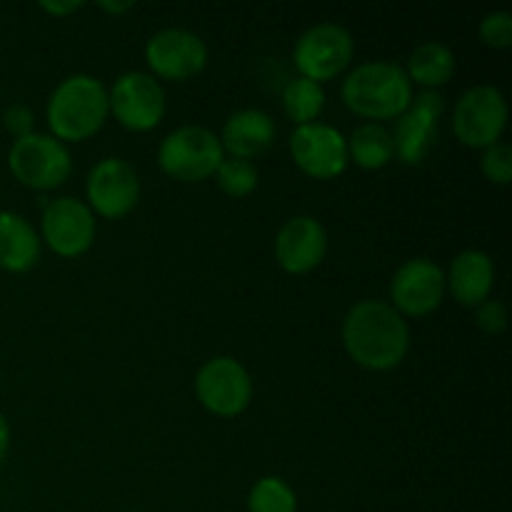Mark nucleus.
Segmentation results:
<instances>
[{"instance_id": "nucleus-1", "label": "nucleus", "mask_w": 512, "mask_h": 512, "mask_svg": "<svg viewBox=\"0 0 512 512\" xmlns=\"http://www.w3.org/2000/svg\"><path fill=\"white\" fill-rule=\"evenodd\" d=\"M345 353L360 368L388 373L410 350V325L385 300H360L343 320Z\"/></svg>"}, {"instance_id": "nucleus-2", "label": "nucleus", "mask_w": 512, "mask_h": 512, "mask_svg": "<svg viewBox=\"0 0 512 512\" xmlns=\"http://www.w3.org/2000/svg\"><path fill=\"white\" fill-rule=\"evenodd\" d=\"M343 103L368 123L398 120L413 103V83L400 65L373 60L350 70L343 80Z\"/></svg>"}, {"instance_id": "nucleus-3", "label": "nucleus", "mask_w": 512, "mask_h": 512, "mask_svg": "<svg viewBox=\"0 0 512 512\" xmlns=\"http://www.w3.org/2000/svg\"><path fill=\"white\" fill-rule=\"evenodd\" d=\"M110 115L108 88L93 75H70L50 93L45 118L60 143H83L93 138Z\"/></svg>"}, {"instance_id": "nucleus-4", "label": "nucleus", "mask_w": 512, "mask_h": 512, "mask_svg": "<svg viewBox=\"0 0 512 512\" xmlns=\"http://www.w3.org/2000/svg\"><path fill=\"white\" fill-rule=\"evenodd\" d=\"M225 160L220 138L203 125H180L163 138L158 148V165L178 183H203L213 178Z\"/></svg>"}, {"instance_id": "nucleus-5", "label": "nucleus", "mask_w": 512, "mask_h": 512, "mask_svg": "<svg viewBox=\"0 0 512 512\" xmlns=\"http://www.w3.org/2000/svg\"><path fill=\"white\" fill-rule=\"evenodd\" d=\"M8 168L20 185L30 190H55L73 173V158L68 145L53 135L30 133L13 140L8 153Z\"/></svg>"}, {"instance_id": "nucleus-6", "label": "nucleus", "mask_w": 512, "mask_h": 512, "mask_svg": "<svg viewBox=\"0 0 512 512\" xmlns=\"http://www.w3.org/2000/svg\"><path fill=\"white\" fill-rule=\"evenodd\" d=\"M508 100L493 85L468 88L453 110V133L465 148L488 150L508 128Z\"/></svg>"}, {"instance_id": "nucleus-7", "label": "nucleus", "mask_w": 512, "mask_h": 512, "mask_svg": "<svg viewBox=\"0 0 512 512\" xmlns=\"http://www.w3.org/2000/svg\"><path fill=\"white\" fill-rule=\"evenodd\" d=\"M355 55V40L348 28L338 23H318L305 30L293 48V63L300 78L323 85L348 70Z\"/></svg>"}, {"instance_id": "nucleus-8", "label": "nucleus", "mask_w": 512, "mask_h": 512, "mask_svg": "<svg viewBox=\"0 0 512 512\" xmlns=\"http://www.w3.org/2000/svg\"><path fill=\"white\" fill-rule=\"evenodd\" d=\"M195 395L200 405L215 418H238L253 400V380L245 365L220 355L208 360L195 375Z\"/></svg>"}, {"instance_id": "nucleus-9", "label": "nucleus", "mask_w": 512, "mask_h": 512, "mask_svg": "<svg viewBox=\"0 0 512 512\" xmlns=\"http://www.w3.org/2000/svg\"><path fill=\"white\" fill-rule=\"evenodd\" d=\"M108 105L113 118L133 133H148L165 118V90L150 73L130 70L108 90Z\"/></svg>"}, {"instance_id": "nucleus-10", "label": "nucleus", "mask_w": 512, "mask_h": 512, "mask_svg": "<svg viewBox=\"0 0 512 512\" xmlns=\"http://www.w3.org/2000/svg\"><path fill=\"white\" fill-rule=\"evenodd\" d=\"M145 63L153 70V78L183 83L205 70L208 45L193 30L165 28L145 43Z\"/></svg>"}, {"instance_id": "nucleus-11", "label": "nucleus", "mask_w": 512, "mask_h": 512, "mask_svg": "<svg viewBox=\"0 0 512 512\" xmlns=\"http://www.w3.org/2000/svg\"><path fill=\"white\" fill-rule=\"evenodd\" d=\"M85 198L93 215L105 220H120L140 200L138 170L123 158H103L85 180Z\"/></svg>"}, {"instance_id": "nucleus-12", "label": "nucleus", "mask_w": 512, "mask_h": 512, "mask_svg": "<svg viewBox=\"0 0 512 512\" xmlns=\"http://www.w3.org/2000/svg\"><path fill=\"white\" fill-rule=\"evenodd\" d=\"M290 155L300 173L313 180H335L348 168V143L338 128L325 123L300 125L290 135Z\"/></svg>"}, {"instance_id": "nucleus-13", "label": "nucleus", "mask_w": 512, "mask_h": 512, "mask_svg": "<svg viewBox=\"0 0 512 512\" xmlns=\"http://www.w3.org/2000/svg\"><path fill=\"white\" fill-rule=\"evenodd\" d=\"M43 240L60 258H80L88 253L95 243V215L83 200L58 198L50 200L43 210Z\"/></svg>"}, {"instance_id": "nucleus-14", "label": "nucleus", "mask_w": 512, "mask_h": 512, "mask_svg": "<svg viewBox=\"0 0 512 512\" xmlns=\"http://www.w3.org/2000/svg\"><path fill=\"white\" fill-rule=\"evenodd\" d=\"M445 113V98L438 90H423L415 95L410 108L395 120L390 130L395 155L405 165H420L438 140V125Z\"/></svg>"}, {"instance_id": "nucleus-15", "label": "nucleus", "mask_w": 512, "mask_h": 512, "mask_svg": "<svg viewBox=\"0 0 512 512\" xmlns=\"http://www.w3.org/2000/svg\"><path fill=\"white\" fill-rule=\"evenodd\" d=\"M445 293V273L428 258L408 260L390 280V305L403 318H425L440 308Z\"/></svg>"}, {"instance_id": "nucleus-16", "label": "nucleus", "mask_w": 512, "mask_h": 512, "mask_svg": "<svg viewBox=\"0 0 512 512\" xmlns=\"http://www.w3.org/2000/svg\"><path fill=\"white\" fill-rule=\"evenodd\" d=\"M275 260L290 275H308L328 255V230L318 218L295 215L275 235Z\"/></svg>"}, {"instance_id": "nucleus-17", "label": "nucleus", "mask_w": 512, "mask_h": 512, "mask_svg": "<svg viewBox=\"0 0 512 512\" xmlns=\"http://www.w3.org/2000/svg\"><path fill=\"white\" fill-rule=\"evenodd\" d=\"M495 265L493 258L483 250H463L455 255L445 275V290L465 308H478L493 295Z\"/></svg>"}, {"instance_id": "nucleus-18", "label": "nucleus", "mask_w": 512, "mask_h": 512, "mask_svg": "<svg viewBox=\"0 0 512 512\" xmlns=\"http://www.w3.org/2000/svg\"><path fill=\"white\" fill-rule=\"evenodd\" d=\"M275 140V123L265 110L243 108L230 115L223 125L220 145L228 158L253 160L263 155Z\"/></svg>"}, {"instance_id": "nucleus-19", "label": "nucleus", "mask_w": 512, "mask_h": 512, "mask_svg": "<svg viewBox=\"0 0 512 512\" xmlns=\"http://www.w3.org/2000/svg\"><path fill=\"white\" fill-rule=\"evenodd\" d=\"M40 260V238L18 213L0 210V270L28 273Z\"/></svg>"}, {"instance_id": "nucleus-20", "label": "nucleus", "mask_w": 512, "mask_h": 512, "mask_svg": "<svg viewBox=\"0 0 512 512\" xmlns=\"http://www.w3.org/2000/svg\"><path fill=\"white\" fill-rule=\"evenodd\" d=\"M403 70L410 83L423 85L425 90H438L440 85L453 80L455 53L440 40H428L410 53Z\"/></svg>"}, {"instance_id": "nucleus-21", "label": "nucleus", "mask_w": 512, "mask_h": 512, "mask_svg": "<svg viewBox=\"0 0 512 512\" xmlns=\"http://www.w3.org/2000/svg\"><path fill=\"white\" fill-rule=\"evenodd\" d=\"M348 143V160L363 170H380L395 158L393 135L383 123H363L353 130Z\"/></svg>"}, {"instance_id": "nucleus-22", "label": "nucleus", "mask_w": 512, "mask_h": 512, "mask_svg": "<svg viewBox=\"0 0 512 512\" xmlns=\"http://www.w3.org/2000/svg\"><path fill=\"white\" fill-rule=\"evenodd\" d=\"M283 110L290 120L295 123V128L300 125L318 123L320 113L325 108V90L320 83H313L308 78H293L285 83L283 88Z\"/></svg>"}, {"instance_id": "nucleus-23", "label": "nucleus", "mask_w": 512, "mask_h": 512, "mask_svg": "<svg viewBox=\"0 0 512 512\" xmlns=\"http://www.w3.org/2000/svg\"><path fill=\"white\" fill-rule=\"evenodd\" d=\"M248 512H298V495L278 475H265L250 488Z\"/></svg>"}, {"instance_id": "nucleus-24", "label": "nucleus", "mask_w": 512, "mask_h": 512, "mask_svg": "<svg viewBox=\"0 0 512 512\" xmlns=\"http://www.w3.org/2000/svg\"><path fill=\"white\" fill-rule=\"evenodd\" d=\"M258 178V168L250 160L225 158L220 168L215 170V180H218L220 190L230 198H248L258 188Z\"/></svg>"}, {"instance_id": "nucleus-25", "label": "nucleus", "mask_w": 512, "mask_h": 512, "mask_svg": "<svg viewBox=\"0 0 512 512\" xmlns=\"http://www.w3.org/2000/svg\"><path fill=\"white\" fill-rule=\"evenodd\" d=\"M480 40L493 50L512 48V13L508 10H493L480 23Z\"/></svg>"}, {"instance_id": "nucleus-26", "label": "nucleus", "mask_w": 512, "mask_h": 512, "mask_svg": "<svg viewBox=\"0 0 512 512\" xmlns=\"http://www.w3.org/2000/svg\"><path fill=\"white\" fill-rule=\"evenodd\" d=\"M480 170L493 185H510L512 180V148L508 143H498L483 150Z\"/></svg>"}, {"instance_id": "nucleus-27", "label": "nucleus", "mask_w": 512, "mask_h": 512, "mask_svg": "<svg viewBox=\"0 0 512 512\" xmlns=\"http://www.w3.org/2000/svg\"><path fill=\"white\" fill-rule=\"evenodd\" d=\"M475 325L483 330L485 335H498L508 328V308L500 300L488 298L475 308Z\"/></svg>"}, {"instance_id": "nucleus-28", "label": "nucleus", "mask_w": 512, "mask_h": 512, "mask_svg": "<svg viewBox=\"0 0 512 512\" xmlns=\"http://www.w3.org/2000/svg\"><path fill=\"white\" fill-rule=\"evenodd\" d=\"M3 125L15 140L25 138V135L35 133V130H33L35 128L33 110H30L28 105H23V103L8 105V108H5V113H3Z\"/></svg>"}, {"instance_id": "nucleus-29", "label": "nucleus", "mask_w": 512, "mask_h": 512, "mask_svg": "<svg viewBox=\"0 0 512 512\" xmlns=\"http://www.w3.org/2000/svg\"><path fill=\"white\" fill-rule=\"evenodd\" d=\"M40 8L48 15H53V18H65V15L78 13V10L83 8V3H80V0H63V3H58V0L48 3V0H45V3H40Z\"/></svg>"}, {"instance_id": "nucleus-30", "label": "nucleus", "mask_w": 512, "mask_h": 512, "mask_svg": "<svg viewBox=\"0 0 512 512\" xmlns=\"http://www.w3.org/2000/svg\"><path fill=\"white\" fill-rule=\"evenodd\" d=\"M8 448H10V425L8 420H5V415L0 413V465H3L5 455H8Z\"/></svg>"}, {"instance_id": "nucleus-31", "label": "nucleus", "mask_w": 512, "mask_h": 512, "mask_svg": "<svg viewBox=\"0 0 512 512\" xmlns=\"http://www.w3.org/2000/svg\"><path fill=\"white\" fill-rule=\"evenodd\" d=\"M98 8L103 10V13H108V15H123V13H128V10H133L135 8V3L133 0H128V3H108V0H103V3H98Z\"/></svg>"}]
</instances>
